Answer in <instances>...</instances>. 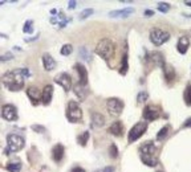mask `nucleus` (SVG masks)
I'll return each instance as SVG.
<instances>
[{"label": "nucleus", "instance_id": "5701e85b", "mask_svg": "<svg viewBox=\"0 0 191 172\" xmlns=\"http://www.w3.org/2000/svg\"><path fill=\"white\" fill-rule=\"evenodd\" d=\"M163 72H165V76H166V78L168 79V81H171V79H174V77H175V70H174V68H172L171 65H163Z\"/></svg>", "mask_w": 191, "mask_h": 172}, {"label": "nucleus", "instance_id": "0eeeda50", "mask_svg": "<svg viewBox=\"0 0 191 172\" xmlns=\"http://www.w3.org/2000/svg\"><path fill=\"white\" fill-rule=\"evenodd\" d=\"M146 130H147V122L146 121L135 123V125L130 129V131H129V136H127L129 142L133 143V142H135V140H138L141 136L146 132Z\"/></svg>", "mask_w": 191, "mask_h": 172}, {"label": "nucleus", "instance_id": "79ce46f5", "mask_svg": "<svg viewBox=\"0 0 191 172\" xmlns=\"http://www.w3.org/2000/svg\"><path fill=\"white\" fill-rule=\"evenodd\" d=\"M113 171H114L113 167H106V168L104 170V172H113Z\"/></svg>", "mask_w": 191, "mask_h": 172}, {"label": "nucleus", "instance_id": "c756f323", "mask_svg": "<svg viewBox=\"0 0 191 172\" xmlns=\"http://www.w3.org/2000/svg\"><path fill=\"white\" fill-rule=\"evenodd\" d=\"M88 139H89V132L85 131L84 134H81L77 138V142L81 144V146H86V142H88Z\"/></svg>", "mask_w": 191, "mask_h": 172}, {"label": "nucleus", "instance_id": "6ab92c4d", "mask_svg": "<svg viewBox=\"0 0 191 172\" xmlns=\"http://www.w3.org/2000/svg\"><path fill=\"white\" fill-rule=\"evenodd\" d=\"M133 12H134V8L129 7V8H123V10H117V11L109 12V17H127Z\"/></svg>", "mask_w": 191, "mask_h": 172}, {"label": "nucleus", "instance_id": "9d476101", "mask_svg": "<svg viewBox=\"0 0 191 172\" xmlns=\"http://www.w3.org/2000/svg\"><path fill=\"white\" fill-rule=\"evenodd\" d=\"M2 117L8 122L17 121V118H19V115H17V109L13 105H10V103L4 105L2 107Z\"/></svg>", "mask_w": 191, "mask_h": 172}, {"label": "nucleus", "instance_id": "4468645a", "mask_svg": "<svg viewBox=\"0 0 191 172\" xmlns=\"http://www.w3.org/2000/svg\"><path fill=\"white\" fill-rule=\"evenodd\" d=\"M43 65H44V69L47 70V72H51V70H53L56 68V61L53 60V57L49 54V53H44L43 54Z\"/></svg>", "mask_w": 191, "mask_h": 172}, {"label": "nucleus", "instance_id": "f8f14e48", "mask_svg": "<svg viewBox=\"0 0 191 172\" xmlns=\"http://www.w3.org/2000/svg\"><path fill=\"white\" fill-rule=\"evenodd\" d=\"M74 69H76L77 73H78V78H80L78 83L82 86H86L88 85V70H86V68L80 62H76L74 64Z\"/></svg>", "mask_w": 191, "mask_h": 172}, {"label": "nucleus", "instance_id": "39448f33", "mask_svg": "<svg viewBox=\"0 0 191 172\" xmlns=\"http://www.w3.org/2000/svg\"><path fill=\"white\" fill-rule=\"evenodd\" d=\"M66 118L69 122H81L82 119V110L76 101H69L66 106Z\"/></svg>", "mask_w": 191, "mask_h": 172}, {"label": "nucleus", "instance_id": "473e14b6", "mask_svg": "<svg viewBox=\"0 0 191 172\" xmlns=\"http://www.w3.org/2000/svg\"><path fill=\"white\" fill-rule=\"evenodd\" d=\"M32 24H33V21L32 20H28L25 23V25H24V28H23V30L25 33H32V30H33V26H32Z\"/></svg>", "mask_w": 191, "mask_h": 172}, {"label": "nucleus", "instance_id": "e433bc0d", "mask_svg": "<svg viewBox=\"0 0 191 172\" xmlns=\"http://www.w3.org/2000/svg\"><path fill=\"white\" fill-rule=\"evenodd\" d=\"M12 58H13V54H12V53H6V54H4L0 60H2V61H7V60H12Z\"/></svg>", "mask_w": 191, "mask_h": 172}, {"label": "nucleus", "instance_id": "2f4dec72", "mask_svg": "<svg viewBox=\"0 0 191 172\" xmlns=\"http://www.w3.org/2000/svg\"><path fill=\"white\" fill-rule=\"evenodd\" d=\"M158 10H159V12L166 13L168 10H170V4H168V3H165V2L158 3Z\"/></svg>", "mask_w": 191, "mask_h": 172}, {"label": "nucleus", "instance_id": "2eb2a0df", "mask_svg": "<svg viewBox=\"0 0 191 172\" xmlns=\"http://www.w3.org/2000/svg\"><path fill=\"white\" fill-rule=\"evenodd\" d=\"M52 97H53V86L47 85L43 89V93H41V103L43 105H49L51 101H52Z\"/></svg>", "mask_w": 191, "mask_h": 172}, {"label": "nucleus", "instance_id": "f3484780", "mask_svg": "<svg viewBox=\"0 0 191 172\" xmlns=\"http://www.w3.org/2000/svg\"><path fill=\"white\" fill-rule=\"evenodd\" d=\"M190 46V40L187 36H182L179 40H178V44H176V49H178V52L181 53V54H185L186 52H187Z\"/></svg>", "mask_w": 191, "mask_h": 172}, {"label": "nucleus", "instance_id": "7c9ffc66", "mask_svg": "<svg viewBox=\"0 0 191 172\" xmlns=\"http://www.w3.org/2000/svg\"><path fill=\"white\" fill-rule=\"evenodd\" d=\"M168 130H170V126H168V125H166L165 127H162V129L159 130V132H158V134H157V139H158V140L163 139V138H165V136L167 135Z\"/></svg>", "mask_w": 191, "mask_h": 172}, {"label": "nucleus", "instance_id": "c9c22d12", "mask_svg": "<svg viewBox=\"0 0 191 172\" xmlns=\"http://www.w3.org/2000/svg\"><path fill=\"white\" fill-rule=\"evenodd\" d=\"M32 130L36 131V132H44V131H45V127L39 126V125H33V126H32Z\"/></svg>", "mask_w": 191, "mask_h": 172}, {"label": "nucleus", "instance_id": "4be33fe9", "mask_svg": "<svg viewBox=\"0 0 191 172\" xmlns=\"http://www.w3.org/2000/svg\"><path fill=\"white\" fill-rule=\"evenodd\" d=\"M150 60H152L157 66H162V68H163V65H165V60H163V56L161 54V53H158V52L150 53Z\"/></svg>", "mask_w": 191, "mask_h": 172}, {"label": "nucleus", "instance_id": "412c9836", "mask_svg": "<svg viewBox=\"0 0 191 172\" xmlns=\"http://www.w3.org/2000/svg\"><path fill=\"white\" fill-rule=\"evenodd\" d=\"M74 94L77 95V98L80 101H85V98L88 97V90H86V86H82L77 83L76 86H74Z\"/></svg>", "mask_w": 191, "mask_h": 172}, {"label": "nucleus", "instance_id": "dca6fc26", "mask_svg": "<svg viewBox=\"0 0 191 172\" xmlns=\"http://www.w3.org/2000/svg\"><path fill=\"white\" fill-rule=\"evenodd\" d=\"M64 152H65V148L63 144H56L55 147L52 148V158L55 162H61V159L64 156Z\"/></svg>", "mask_w": 191, "mask_h": 172}, {"label": "nucleus", "instance_id": "1a4fd4ad", "mask_svg": "<svg viewBox=\"0 0 191 172\" xmlns=\"http://www.w3.org/2000/svg\"><path fill=\"white\" fill-rule=\"evenodd\" d=\"M159 114H161V109L158 107V106L155 105H147L146 107L143 109V113H142V117L146 122H152V121H155Z\"/></svg>", "mask_w": 191, "mask_h": 172}, {"label": "nucleus", "instance_id": "cd10ccee", "mask_svg": "<svg viewBox=\"0 0 191 172\" xmlns=\"http://www.w3.org/2000/svg\"><path fill=\"white\" fill-rule=\"evenodd\" d=\"M80 56H81L82 58L88 60V61H89V62L92 61V54L89 53V50H88V48H85V46H82L81 49H80Z\"/></svg>", "mask_w": 191, "mask_h": 172}, {"label": "nucleus", "instance_id": "f704fd0d", "mask_svg": "<svg viewBox=\"0 0 191 172\" xmlns=\"http://www.w3.org/2000/svg\"><path fill=\"white\" fill-rule=\"evenodd\" d=\"M93 12H94V11H93L92 8H88V10H84V11L81 12V16H80V17H81V19H85V17H89Z\"/></svg>", "mask_w": 191, "mask_h": 172}, {"label": "nucleus", "instance_id": "6e6552de", "mask_svg": "<svg viewBox=\"0 0 191 172\" xmlns=\"http://www.w3.org/2000/svg\"><path fill=\"white\" fill-rule=\"evenodd\" d=\"M106 106H108L109 114H110V115H113V117L121 115V113L123 110V102L119 98H110V99H108Z\"/></svg>", "mask_w": 191, "mask_h": 172}, {"label": "nucleus", "instance_id": "aec40b11", "mask_svg": "<svg viewBox=\"0 0 191 172\" xmlns=\"http://www.w3.org/2000/svg\"><path fill=\"white\" fill-rule=\"evenodd\" d=\"M105 122H106V119H105V117L102 115V114H100V113H92V123H93V126H94V127L105 126Z\"/></svg>", "mask_w": 191, "mask_h": 172}, {"label": "nucleus", "instance_id": "423d86ee", "mask_svg": "<svg viewBox=\"0 0 191 172\" xmlns=\"http://www.w3.org/2000/svg\"><path fill=\"white\" fill-rule=\"evenodd\" d=\"M170 40V33L163 30L161 28H154L150 32V41H152L155 46H161L165 42Z\"/></svg>", "mask_w": 191, "mask_h": 172}, {"label": "nucleus", "instance_id": "7ed1b4c3", "mask_svg": "<svg viewBox=\"0 0 191 172\" xmlns=\"http://www.w3.org/2000/svg\"><path fill=\"white\" fill-rule=\"evenodd\" d=\"M115 44L110 38H102L96 46V54H98L102 60H110L114 57Z\"/></svg>", "mask_w": 191, "mask_h": 172}, {"label": "nucleus", "instance_id": "c85d7f7f", "mask_svg": "<svg viewBox=\"0 0 191 172\" xmlns=\"http://www.w3.org/2000/svg\"><path fill=\"white\" fill-rule=\"evenodd\" d=\"M149 99V93L147 91H139L138 94H137V101H138L139 103H142V102H146V101Z\"/></svg>", "mask_w": 191, "mask_h": 172}, {"label": "nucleus", "instance_id": "ddd939ff", "mask_svg": "<svg viewBox=\"0 0 191 172\" xmlns=\"http://www.w3.org/2000/svg\"><path fill=\"white\" fill-rule=\"evenodd\" d=\"M41 93L43 91H40L37 87H35V86H31L27 89V95L29 97L32 105H39L41 102Z\"/></svg>", "mask_w": 191, "mask_h": 172}, {"label": "nucleus", "instance_id": "f257e3e1", "mask_svg": "<svg viewBox=\"0 0 191 172\" xmlns=\"http://www.w3.org/2000/svg\"><path fill=\"white\" fill-rule=\"evenodd\" d=\"M24 79L25 77L21 73V69H15V70H10V72L4 73L2 82L3 85L11 91H19L23 89L24 86Z\"/></svg>", "mask_w": 191, "mask_h": 172}, {"label": "nucleus", "instance_id": "a211bd4d", "mask_svg": "<svg viewBox=\"0 0 191 172\" xmlns=\"http://www.w3.org/2000/svg\"><path fill=\"white\" fill-rule=\"evenodd\" d=\"M109 132L114 136H121L123 134V125L119 121H115L112 123V126L109 127Z\"/></svg>", "mask_w": 191, "mask_h": 172}, {"label": "nucleus", "instance_id": "a19ab883", "mask_svg": "<svg viewBox=\"0 0 191 172\" xmlns=\"http://www.w3.org/2000/svg\"><path fill=\"white\" fill-rule=\"evenodd\" d=\"M185 127H191V118H189L187 121H186V123H185Z\"/></svg>", "mask_w": 191, "mask_h": 172}, {"label": "nucleus", "instance_id": "20e7f679", "mask_svg": "<svg viewBox=\"0 0 191 172\" xmlns=\"http://www.w3.org/2000/svg\"><path fill=\"white\" fill-rule=\"evenodd\" d=\"M24 146H25V142L20 135L8 134L7 135V147L4 150V154L8 155V154H11V152L20 151V150L24 148Z\"/></svg>", "mask_w": 191, "mask_h": 172}, {"label": "nucleus", "instance_id": "b1692460", "mask_svg": "<svg viewBox=\"0 0 191 172\" xmlns=\"http://www.w3.org/2000/svg\"><path fill=\"white\" fill-rule=\"evenodd\" d=\"M7 170L10 172H20L21 171V163L20 162H10L7 164Z\"/></svg>", "mask_w": 191, "mask_h": 172}, {"label": "nucleus", "instance_id": "a878e982", "mask_svg": "<svg viewBox=\"0 0 191 172\" xmlns=\"http://www.w3.org/2000/svg\"><path fill=\"white\" fill-rule=\"evenodd\" d=\"M183 98H185L186 105H187V106H191V83H189V85L186 86V90H185Z\"/></svg>", "mask_w": 191, "mask_h": 172}, {"label": "nucleus", "instance_id": "72a5a7b5", "mask_svg": "<svg viewBox=\"0 0 191 172\" xmlns=\"http://www.w3.org/2000/svg\"><path fill=\"white\" fill-rule=\"evenodd\" d=\"M109 152H110V156H112V158H117L118 156V148H117V146H115V144L110 146Z\"/></svg>", "mask_w": 191, "mask_h": 172}, {"label": "nucleus", "instance_id": "c03bdc74", "mask_svg": "<svg viewBox=\"0 0 191 172\" xmlns=\"http://www.w3.org/2000/svg\"><path fill=\"white\" fill-rule=\"evenodd\" d=\"M158 172H162V171H158Z\"/></svg>", "mask_w": 191, "mask_h": 172}, {"label": "nucleus", "instance_id": "f03ea898", "mask_svg": "<svg viewBox=\"0 0 191 172\" xmlns=\"http://www.w3.org/2000/svg\"><path fill=\"white\" fill-rule=\"evenodd\" d=\"M139 155H141V160L145 163L146 166L149 167H155L158 164V159L155 156V152H157V147L154 146V143L147 142L145 144L141 146L139 148Z\"/></svg>", "mask_w": 191, "mask_h": 172}, {"label": "nucleus", "instance_id": "ea45409f", "mask_svg": "<svg viewBox=\"0 0 191 172\" xmlns=\"http://www.w3.org/2000/svg\"><path fill=\"white\" fill-rule=\"evenodd\" d=\"M76 2H69V8L70 10H73V8H76Z\"/></svg>", "mask_w": 191, "mask_h": 172}, {"label": "nucleus", "instance_id": "37998d69", "mask_svg": "<svg viewBox=\"0 0 191 172\" xmlns=\"http://www.w3.org/2000/svg\"><path fill=\"white\" fill-rule=\"evenodd\" d=\"M185 4H186L187 7H191V2H185Z\"/></svg>", "mask_w": 191, "mask_h": 172}, {"label": "nucleus", "instance_id": "4c0bfd02", "mask_svg": "<svg viewBox=\"0 0 191 172\" xmlns=\"http://www.w3.org/2000/svg\"><path fill=\"white\" fill-rule=\"evenodd\" d=\"M153 15H154V12L152 10H146L145 11V16H149L150 17V16H153Z\"/></svg>", "mask_w": 191, "mask_h": 172}, {"label": "nucleus", "instance_id": "bb28decb", "mask_svg": "<svg viewBox=\"0 0 191 172\" xmlns=\"http://www.w3.org/2000/svg\"><path fill=\"white\" fill-rule=\"evenodd\" d=\"M72 52H73V46L70 45V44H65V45H63V48L60 49V53L63 56H69Z\"/></svg>", "mask_w": 191, "mask_h": 172}, {"label": "nucleus", "instance_id": "9b49d317", "mask_svg": "<svg viewBox=\"0 0 191 172\" xmlns=\"http://www.w3.org/2000/svg\"><path fill=\"white\" fill-rule=\"evenodd\" d=\"M55 82L59 83L65 91H69L70 89H72V77H70L68 73L63 72V73L57 74V76L55 77Z\"/></svg>", "mask_w": 191, "mask_h": 172}, {"label": "nucleus", "instance_id": "393cba45", "mask_svg": "<svg viewBox=\"0 0 191 172\" xmlns=\"http://www.w3.org/2000/svg\"><path fill=\"white\" fill-rule=\"evenodd\" d=\"M127 69H129V62H127V54L122 56V61H121V69H119V73L122 74V76H125L127 73Z\"/></svg>", "mask_w": 191, "mask_h": 172}, {"label": "nucleus", "instance_id": "58836bf2", "mask_svg": "<svg viewBox=\"0 0 191 172\" xmlns=\"http://www.w3.org/2000/svg\"><path fill=\"white\" fill-rule=\"evenodd\" d=\"M72 172H85V171H84L81 167H74V168L72 170Z\"/></svg>", "mask_w": 191, "mask_h": 172}]
</instances>
